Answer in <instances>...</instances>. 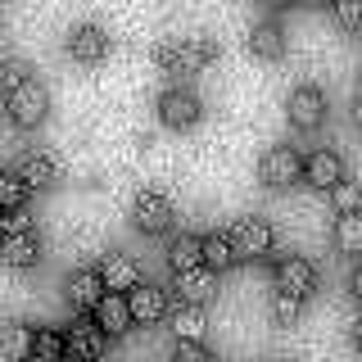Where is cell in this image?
<instances>
[{"label": "cell", "instance_id": "cell-1", "mask_svg": "<svg viewBox=\"0 0 362 362\" xmlns=\"http://www.w3.org/2000/svg\"><path fill=\"white\" fill-rule=\"evenodd\" d=\"M0 258L14 272H32L41 263V231L23 213H5V222H0Z\"/></svg>", "mask_w": 362, "mask_h": 362}, {"label": "cell", "instance_id": "cell-2", "mask_svg": "<svg viewBox=\"0 0 362 362\" xmlns=\"http://www.w3.org/2000/svg\"><path fill=\"white\" fill-rule=\"evenodd\" d=\"M213 59H218V45H213L209 37H181V41H168L163 50H158V64H163L173 77H181V82L204 73Z\"/></svg>", "mask_w": 362, "mask_h": 362}, {"label": "cell", "instance_id": "cell-3", "mask_svg": "<svg viewBox=\"0 0 362 362\" xmlns=\"http://www.w3.org/2000/svg\"><path fill=\"white\" fill-rule=\"evenodd\" d=\"M5 109H9V122L18 132H37L45 118H50V90H45L37 77L18 82L14 90H5Z\"/></svg>", "mask_w": 362, "mask_h": 362}, {"label": "cell", "instance_id": "cell-4", "mask_svg": "<svg viewBox=\"0 0 362 362\" xmlns=\"http://www.w3.org/2000/svg\"><path fill=\"white\" fill-rule=\"evenodd\" d=\"M158 118H163V127L186 132V127H195L204 118V100L186 82H177V86H168L163 95H158Z\"/></svg>", "mask_w": 362, "mask_h": 362}, {"label": "cell", "instance_id": "cell-5", "mask_svg": "<svg viewBox=\"0 0 362 362\" xmlns=\"http://www.w3.org/2000/svg\"><path fill=\"white\" fill-rule=\"evenodd\" d=\"M231 249H235V258H249V263H258V258H267L272 254V222L267 218H258V213H249V218H235L231 231Z\"/></svg>", "mask_w": 362, "mask_h": 362}, {"label": "cell", "instance_id": "cell-6", "mask_svg": "<svg viewBox=\"0 0 362 362\" xmlns=\"http://www.w3.org/2000/svg\"><path fill=\"white\" fill-rule=\"evenodd\" d=\"M105 344H109V335L90 317H73V326L64 331V362H100Z\"/></svg>", "mask_w": 362, "mask_h": 362}, {"label": "cell", "instance_id": "cell-7", "mask_svg": "<svg viewBox=\"0 0 362 362\" xmlns=\"http://www.w3.org/2000/svg\"><path fill=\"white\" fill-rule=\"evenodd\" d=\"M173 199L168 195H158V190H141L136 195V204H132V226L141 235H168L173 231Z\"/></svg>", "mask_w": 362, "mask_h": 362}, {"label": "cell", "instance_id": "cell-8", "mask_svg": "<svg viewBox=\"0 0 362 362\" xmlns=\"http://www.w3.org/2000/svg\"><path fill=\"white\" fill-rule=\"evenodd\" d=\"M326 90H317V86H294L290 90V100H286V113H290V127L294 132H317L326 122Z\"/></svg>", "mask_w": 362, "mask_h": 362}, {"label": "cell", "instance_id": "cell-9", "mask_svg": "<svg viewBox=\"0 0 362 362\" xmlns=\"http://www.w3.org/2000/svg\"><path fill=\"white\" fill-rule=\"evenodd\" d=\"M127 308H132L136 326H158V322H168V313H173V294H168L163 286L141 281L136 290H127Z\"/></svg>", "mask_w": 362, "mask_h": 362}, {"label": "cell", "instance_id": "cell-10", "mask_svg": "<svg viewBox=\"0 0 362 362\" xmlns=\"http://www.w3.org/2000/svg\"><path fill=\"white\" fill-rule=\"evenodd\" d=\"M272 281H276V290L294 294V299H308V294L317 290V267H313L303 254H286V258H276Z\"/></svg>", "mask_w": 362, "mask_h": 362}, {"label": "cell", "instance_id": "cell-11", "mask_svg": "<svg viewBox=\"0 0 362 362\" xmlns=\"http://www.w3.org/2000/svg\"><path fill=\"white\" fill-rule=\"evenodd\" d=\"M258 177L267 181V186H290V181H299L303 177V158L294 145H272V150L263 154V163H258Z\"/></svg>", "mask_w": 362, "mask_h": 362}, {"label": "cell", "instance_id": "cell-12", "mask_svg": "<svg viewBox=\"0 0 362 362\" xmlns=\"http://www.w3.org/2000/svg\"><path fill=\"white\" fill-rule=\"evenodd\" d=\"M95 272H100V281H105V290H118V294L141 286V263H136L132 254H122V249H109Z\"/></svg>", "mask_w": 362, "mask_h": 362}, {"label": "cell", "instance_id": "cell-13", "mask_svg": "<svg viewBox=\"0 0 362 362\" xmlns=\"http://www.w3.org/2000/svg\"><path fill=\"white\" fill-rule=\"evenodd\" d=\"M173 294L181 303H195V308H204V303L218 294V276H213L209 267H186V272H173Z\"/></svg>", "mask_w": 362, "mask_h": 362}, {"label": "cell", "instance_id": "cell-14", "mask_svg": "<svg viewBox=\"0 0 362 362\" xmlns=\"http://www.w3.org/2000/svg\"><path fill=\"white\" fill-rule=\"evenodd\" d=\"M14 173L28 181V190H50L54 181H59V158L50 150H23Z\"/></svg>", "mask_w": 362, "mask_h": 362}, {"label": "cell", "instance_id": "cell-15", "mask_svg": "<svg viewBox=\"0 0 362 362\" xmlns=\"http://www.w3.org/2000/svg\"><path fill=\"white\" fill-rule=\"evenodd\" d=\"M68 54H73L77 64H100L109 54V32L100 28V23H77V28L68 32Z\"/></svg>", "mask_w": 362, "mask_h": 362}, {"label": "cell", "instance_id": "cell-16", "mask_svg": "<svg viewBox=\"0 0 362 362\" xmlns=\"http://www.w3.org/2000/svg\"><path fill=\"white\" fill-rule=\"evenodd\" d=\"M0 358L5 362H28L37 358V326L32 322H0Z\"/></svg>", "mask_w": 362, "mask_h": 362}, {"label": "cell", "instance_id": "cell-17", "mask_svg": "<svg viewBox=\"0 0 362 362\" xmlns=\"http://www.w3.org/2000/svg\"><path fill=\"white\" fill-rule=\"evenodd\" d=\"M64 294H68V303H73L77 313H95V303L105 299V281H100L95 267H77L73 276L64 281Z\"/></svg>", "mask_w": 362, "mask_h": 362}, {"label": "cell", "instance_id": "cell-18", "mask_svg": "<svg viewBox=\"0 0 362 362\" xmlns=\"http://www.w3.org/2000/svg\"><path fill=\"white\" fill-rule=\"evenodd\" d=\"M95 326L105 331L109 339H118V335H127L132 331V308H127V294H118V290H105V299L95 303Z\"/></svg>", "mask_w": 362, "mask_h": 362}, {"label": "cell", "instance_id": "cell-19", "mask_svg": "<svg viewBox=\"0 0 362 362\" xmlns=\"http://www.w3.org/2000/svg\"><path fill=\"white\" fill-rule=\"evenodd\" d=\"M303 181H308V186H317V190L339 186V181H344V158H339L335 150L308 154V158H303Z\"/></svg>", "mask_w": 362, "mask_h": 362}, {"label": "cell", "instance_id": "cell-20", "mask_svg": "<svg viewBox=\"0 0 362 362\" xmlns=\"http://www.w3.org/2000/svg\"><path fill=\"white\" fill-rule=\"evenodd\" d=\"M199 263L213 272V276H222V272H231L240 258H235V249H231V235L226 231H209V235H199Z\"/></svg>", "mask_w": 362, "mask_h": 362}, {"label": "cell", "instance_id": "cell-21", "mask_svg": "<svg viewBox=\"0 0 362 362\" xmlns=\"http://www.w3.org/2000/svg\"><path fill=\"white\" fill-rule=\"evenodd\" d=\"M168 317H173L177 344H204V339H209V317H204V308H195V303H181V308L168 313Z\"/></svg>", "mask_w": 362, "mask_h": 362}, {"label": "cell", "instance_id": "cell-22", "mask_svg": "<svg viewBox=\"0 0 362 362\" xmlns=\"http://www.w3.org/2000/svg\"><path fill=\"white\" fill-rule=\"evenodd\" d=\"M249 50H254L258 59H281V54H286V32H281V23H272V18L254 23V28H249Z\"/></svg>", "mask_w": 362, "mask_h": 362}, {"label": "cell", "instance_id": "cell-23", "mask_svg": "<svg viewBox=\"0 0 362 362\" xmlns=\"http://www.w3.org/2000/svg\"><path fill=\"white\" fill-rule=\"evenodd\" d=\"M28 195H32L28 181H23L14 168H0V209H5V213H23V209H28Z\"/></svg>", "mask_w": 362, "mask_h": 362}, {"label": "cell", "instance_id": "cell-24", "mask_svg": "<svg viewBox=\"0 0 362 362\" xmlns=\"http://www.w3.org/2000/svg\"><path fill=\"white\" fill-rule=\"evenodd\" d=\"M168 267L173 272H186V267H199V235L181 231L168 240Z\"/></svg>", "mask_w": 362, "mask_h": 362}, {"label": "cell", "instance_id": "cell-25", "mask_svg": "<svg viewBox=\"0 0 362 362\" xmlns=\"http://www.w3.org/2000/svg\"><path fill=\"white\" fill-rule=\"evenodd\" d=\"M335 249L339 254H362V213H339L335 218Z\"/></svg>", "mask_w": 362, "mask_h": 362}, {"label": "cell", "instance_id": "cell-26", "mask_svg": "<svg viewBox=\"0 0 362 362\" xmlns=\"http://www.w3.org/2000/svg\"><path fill=\"white\" fill-rule=\"evenodd\" d=\"M267 313H272V322H276V326H290L294 317L303 313V299H294V294H286V290H272Z\"/></svg>", "mask_w": 362, "mask_h": 362}, {"label": "cell", "instance_id": "cell-27", "mask_svg": "<svg viewBox=\"0 0 362 362\" xmlns=\"http://www.w3.org/2000/svg\"><path fill=\"white\" fill-rule=\"evenodd\" d=\"M331 204L335 213H362V181H339V186H331Z\"/></svg>", "mask_w": 362, "mask_h": 362}, {"label": "cell", "instance_id": "cell-28", "mask_svg": "<svg viewBox=\"0 0 362 362\" xmlns=\"http://www.w3.org/2000/svg\"><path fill=\"white\" fill-rule=\"evenodd\" d=\"M37 358L41 362H64V331H37Z\"/></svg>", "mask_w": 362, "mask_h": 362}, {"label": "cell", "instance_id": "cell-29", "mask_svg": "<svg viewBox=\"0 0 362 362\" xmlns=\"http://www.w3.org/2000/svg\"><path fill=\"white\" fill-rule=\"evenodd\" d=\"M331 9H335L339 28H349V32L362 28V0H331Z\"/></svg>", "mask_w": 362, "mask_h": 362}, {"label": "cell", "instance_id": "cell-30", "mask_svg": "<svg viewBox=\"0 0 362 362\" xmlns=\"http://www.w3.org/2000/svg\"><path fill=\"white\" fill-rule=\"evenodd\" d=\"M18 82H28V64H23V59H5V64H0V90H14Z\"/></svg>", "mask_w": 362, "mask_h": 362}, {"label": "cell", "instance_id": "cell-31", "mask_svg": "<svg viewBox=\"0 0 362 362\" xmlns=\"http://www.w3.org/2000/svg\"><path fill=\"white\" fill-rule=\"evenodd\" d=\"M177 362H218V354H209L204 344H177Z\"/></svg>", "mask_w": 362, "mask_h": 362}, {"label": "cell", "instance_id": "cell-32", "mask_svg": "<svg viewBox=\"0 0 362 362\" xmlns=\"http://www.w3.org/2000/svg\"><path fill=\"white\" fill-rule=\"evenodd\" d=\"M349 294L362 303V267H354V276H349Z\"/></svg>", "mask_w": 362, "mask_h": 362}, {"label": "cell", "instance_id": "cell-33", "mask_svg": "<svg viewBox=\"0 0 362 362\" xmlns=\"http://www.w3.org/2000/svg\"><path fill=\"white\" fill-rule=\"evenodd\" d=\"M254 5H263V9H281V5H290V0H254Z\"/></svg>", "mask_w": 362, "mask_h": 362}, {"label": "cell", "instance_id": "cell-34", "mask_svg": "<svg viewBox=\"0 0 362 362\" xmlns=\"http://www.w3.org/2000/svg\"><path fill=\"white\" fill-rule=\"evenodd\" d=\"M354 349L362 354V317H358V326H354Z\"/></svg>", "mask_w": 362, "mask_h": 362}, {"label": "cell", "instance_id": "cell-35", "mask_svg": "<svg viewBox=\"0 0 362 362\" xmlns=\"http://www.w3.org/2000/svg\"><path fill=\"white\" fill-rule=\"evenodd\" d=\"M354 122L362 127V95H358V105H354Z\"/></svg>", "mask_w": 362, "mask_h": 362}, {"label": "cell", "instance_id": "cell-36", "mask_svg": "<svg viewBox=\"0 0 362 362\" xmlns=\"http://www.w3.org/2000/svg\"><path fill=\"white\" fill-rule=\"evenodd\" d=\"M294 5H322V0H294Z\"/></svg>", "mask_w": 362, "mask_h": 362}, {"label": "cell", "instance_id": "cell-37", "mask_svg": "<svg viewBox=\"0 0 362 362\" xmlns=\"http://www.w3.org/2000/svg\"><path fill=\"white\" fill-rule=\"evenodd\" d=\"M0 222H5V209H0Z\"/></svg>", "mask_w": 362, "mask_h": 362}, {"label": "cell", "instance_id": "cell-38", "mask_svg": "<svg viewBox=\"0 0 362 362\" xmlns=\"http://www.w3.org/2000/svg\"><path fill=\"white\" fill-rule=\"evenodd\" d=\"M28 362H32V358H28ZM37 362H41V358H37Z\"/></svg>", "mask_w": 362, "mask_h": 362}]
</instances>
